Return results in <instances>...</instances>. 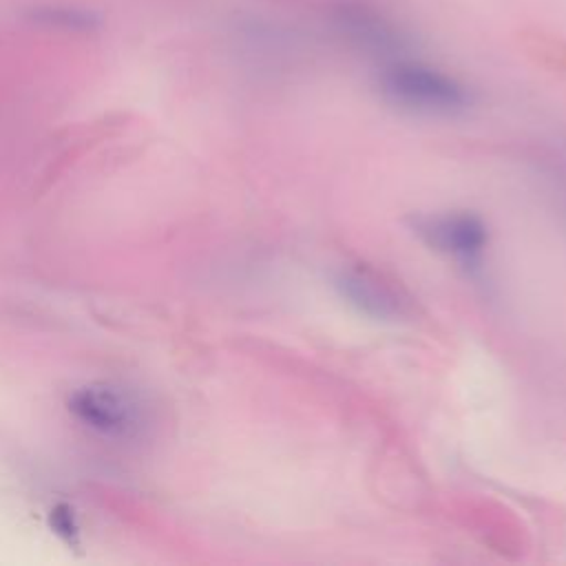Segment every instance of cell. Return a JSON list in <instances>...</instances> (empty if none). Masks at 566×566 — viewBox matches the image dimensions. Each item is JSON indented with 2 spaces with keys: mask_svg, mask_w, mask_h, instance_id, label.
Segmentation results:
<instances>
[{
  "mask_svg": "<svg viewBox=\"0 0 566 566\" xmlns=\"http://www.w3.org/2000/svg\"><path fill=\"white\" fill-rule=\"evenodd\" d=\"M380 93L400 108L427 115H453L469 106V93L458 80L413 62L387 66L380 73Z\"/></svg>",
  "mask_w": 566,
  "mask_h": 566,
  "instance_id": "obj_1",
  "label": "cell"
},
{
  "mask_svg": "<svg viewBox=\"0 0 566 566\" xmlns=\"http://www.w3.org/2000/svg\"><path fill=\"white\" fill-rule=\"evenodd\" d=\"M66 407L82 427L111 440L130 438L142 424L139 405L111 385L80 387L69 396Z\"/></svg>",
  "mask_w": 566,
  "mask_h": 566,
  "instance_id": "obj_2",
  "label": "cell"
},
{
  "mask_svg": "<svg viewBox=\"0 0 566 566\" xmlns=\"http://www.w3.org/2000/svg\"><path fill=\"white\" fill-rule=\"evenodd\" d=\"M418 232L438 250L464 263H475L486 245V226L469 212L427 217L418 221Z\"/></svg>",
  "mask_w": 566,
  "mask_h": 566,
  "instance_id": "obj_3",
  "label": "cell"
},
{
  "mask_svg": "<svg viewBox=\"0 0 566 566\" xmlns=\"http://www.w3.org/2000/svg\"><path fill=\"white\" fill-rule=\"evenodd\" d=\"M336 285L354 307L374 318H394L402 314V301L396 290L371 270H343L336 279Z\"/></svg>",
  "mask_w": 566,
  "mask_h": 566,
  "instance_id": "obj_4",
  "label": "cell"
},
{
  "mask_svg": "<svg viewBox=\"0 0 566 566\" xmlns=\"http://www.w3.org/2000/svg\"><path fill=\"white\" fill-rule=\"evenodd\" d=\"M24 18L29 24L60 33L86 35L102 29V15L95 9L73 2H38L24 9Z\"/></svg>",
  "mask_w": 566,
  "mask_h": 566,
  "instance_id": "obj_5",
  "label": "cell"
}]
</instances>
